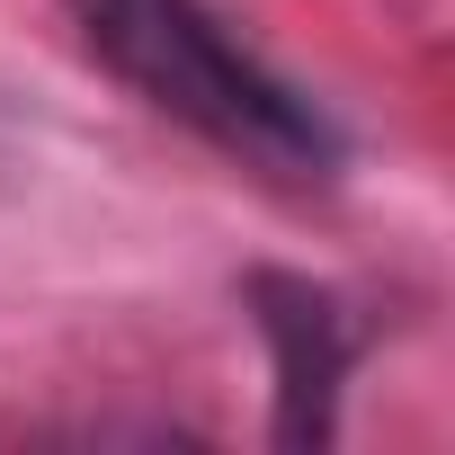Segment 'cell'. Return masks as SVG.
<instances>
[{
	"instance_id": "cell-1",
	"label": "cell",
	"mask_w": 455,
	"mask_h": 455,
	"mask_svg": "<svg viewBox=\"0 0 455 455\" xmlns=\"http://www.w3.org/2000/svg\"><path fill=\"white\" fill-rule=\"evenodd\" d=\"M72 19L116 81H134L161 116H179L214 152H233L268 179L331 170V125L277 72H259V54L223 36L205 0H72Z\"/></svg>"
},
{
	"instance_id": "cell-2",
	"label": "cell",
	"mask_w": 455,
	"mask_h": 455,
	"mask_svg": "<svg viewBox=\"0 0 455 455\" xmlns=\"http://www.w3.org/2000/svg\"><path fill=\"white\" fill-rule=\"evenodd\" d=\"M259 322L277 339V375H286V437H331V393H339V366H348V331L331 313V295L313 286H286V277H259Z\"/></svg>"
}]
</instances>
